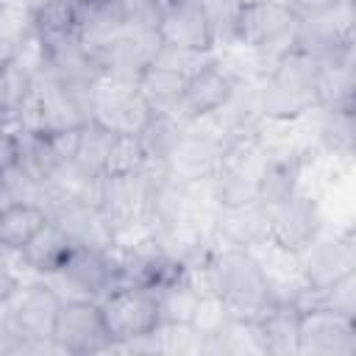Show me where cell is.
I'll use <instances>...</instances> for the list:
<instances>
[{"mask_svg":"<svg viewBox=\"0 0 356 356\" xmlns=\"http://www.w3.org/2000/svg\"><path fill=\"white\" fill-rule=\"evenodd\" d=\"M189 270H200V289L217 295L236 320L256 323L275 303L270 281L250 248H206L200 267Z\"/></svg>","mask_w":356,"mask_h":356,"instance_id":"cell-1","label":"cell"},{"mask_svg":"<svg viewBox=\"0 0 356 356\" xmlns=\"http://www.w3.org/2000/svg\"><path fill=\"white\" fill-rule=\"evenodd\" d=\"M298 22L300 14L286 0H245L236 44L253 50L261 75H267L273 64L295 47Z\"/></svg>","mask_w":356,"mask_h":356,"instance_id":"cell-2","label":"cell"},{"mask_svg":"<svg viewBox=\"0 0 356 356\" xmlns=\"http://www.w3.org/2000/svg\"><path fill=\"white\" fill-rule=\"evenodd\" d=\"M267 150L259 142V134H236L228 136L220 147L217 167L211 175V189L217 206H234L256 197V178L261 170Z\"/></svg>","mask_w":356,"mask_h":356,"instance_id":"cell-3","label":"cell"},{"mask_svg":"<svg viewBox=\"0 0 356 356\" xmlns=\"http://www.w3.org/2000/svg\"><path fill=\"white\" fill-rule=\"evenodd\" d=\"M97 303H100L111 345L145 337L161 323V317H159V289H153V286L117 284Z\"/></svg>","mask_w":356,"mask_h":356,"instance_id":"cell-4","label":"cell"},{"mask_svg":"<svg viewBox=\"0 0 356 356\" xmlns=\"http://www.w3.org/2000/svg\"><path fill=\"white\" fill-rule=\"evenodd\" d=\"M295 50H300V53H306L317 61H334V58L353 56L350 3L339 0L331 8L300 17L298 33H295Z\"/></svg>","mask_w":356,"mask_h":356,"instance_id":"cell-5","label":"cell"},{"mask_svg":"<svg viewBox=\"0 0 356 356\" xmlns=\"http://www.w3.org/2000/svg\"><path fill=\"white\" fill-rule=\"evenodd\" d=\"M53 342L58 345L61 353H75V356L108 350L111 337L106 331L100 303L89 298L61 300L56 328H53Z\"/></svg>","mask_w":356,"mask_h":356,"instance_id":"cell-6","label":"cell"},{"mask_svg":"<svg viewBox=\"0 0 356 356\" xmlns=\"http://www.w3.org/2000/svg\"><path fill=\"white\" fill-rule=\"evenodd\" d=\"M150 106L142 100L134 83L117 78H97L92 92V111L89 120L108 128L111 134H139L142 125L150 120Z\"/></svg>","mask_w":356,"mask_h":356,"instance_id":"cell-7","label":"cell"},{"mask_svg":"<svg viewBox=\"0 0 356 356\" xmlns=\"http://www.w3.org/2000/svg\"><path fill=\"white\" fill-rule=\"evenodd\" d=\"M56 278L72 289V298L100 300L120 284V261L111 245L108 248L75 245L72 256L56 273Z\"/></svg>","mask_w":356,"mask_h":356,"instance_id":"cell-8","label":"cell"},{"mask_svg":"<svg viewBox=\"0 0 356 356\" xmlns=\"http://www.w3.org/2000/svg\"><path fill=\"white\" fill-rule=\"evenodd\" d=\"M236 89H239V81L214 58L206 67H200L195 75L186 78L184 97H181L178 108L172 111V117L184 125L211 117L236 95Z\"/></svg>","mask_w":356,"mask_h":356,"instance_id":"cell-9","label":"cell"},{"mask_svg":"<svg viewBox=\"0 0 356 356\" xmlns=\"http://www.w3.org/2000/svg\"><path fill=\"white\" fill-rule=\"evenodd\" d=\"M298 256L309 289H325L339 278L356 273V242L350 231L334 236H317Z\"/></svg>","mask_w":356,"mask_h":356,"instance_id":"cell-10","label":"cell"},{"mask_svg":"<svg viewBox=\"0 0 356 356\" xmlns=\"http://www.w3.org/2000/svg\"><path fill=\"white\" fill-rule=\"evenodd\" d=\"M356 353V320L309 309L300 312L298 356H353Z\"/></svg>","mask_w":356,"mask_h":356,"instance_id":"cell-11","label":"cell"},{"mask_svg":"<svg viewBox=\"0 0 356 356\" xmlns=\"http://www.w3.org/2000/svg\"><path fill=\"white\" fill-rule=\"evenodd\" d=\"M320 231H323V211L312 195H303L298 189L292 197L273 206L267 239L275 242L278 248L300 253L306 245H312L320 236Z\"/></svg>","mask_w":356,"mask_h":356,"instance_id":"cell-12","label":"cell"},{"mask_svg":"<svg viewBox=\"0 0 356 356\" xmlns=\"http://www.w3.org/2000/svg\"><path fill=\"white\" fill-rule=\"evenodd\" d=\"M14 339H53L61 298L47 284H19L8 295Z\"/></svg>","mask_w":356,"mask_h":356,"instance_id":"cell-13","label":"cell"},{"mask_svg":"<svg viewBox=\"0 0 356 356\" xmlns=\"http://www.w3.org/2000/svg\"><path fill=\"white\" fill-rule=\"evenodd\" d=\"M125 31L122 0H81L75 3V39L86 56L100 64V56Z\"/></svg>","mask_w":356,"mask_h":356,"instance_id":"cell-14","label":"cell"},{"mask_svg":"<svg viewBox=\"0 0 356 356\" xmlns=\"http://www.w3.org/2000/svg\"><path fill=\"white\" fill-rule=\"evenodd\" d=\"M220 147H222V142L214 131H195L192 125H184V136L178 139L175 150L170 153L164 172L175 175L178 181H186V184L211 181Z\"/></svg>","mask_w":356,"mask_h":356,"instance_id":"cell-15","label":"cell"},{"mask_svg":"<svg viewBox=\"0 0 356 356\" xmlns=\"http://www.w3.org/2000/svg\"><path fill=\"white\" fill-rule=\"evenodd\" d=\"M270 217H273V206H267L259 197L234 206H217L214 236L222 239V245L253 248L270 236Z\"/></svg>","mask_w":356,"mask_h":356,"instance_id":"cell-16","label":"cell"},{"mask_svg":"<svg viewBox=\"0 0 356 356\" xmlns=\"http://www.w3.org/2000/svg\"><path fill=\"white\" fill-rule=\"evenodd\" d=\"M159 47H161V39L156 31H142V28L125 25L120 39L100 56V70L106 78L134 83L139 78V72L153 64Z\"/></svg>","mask_w":356,"mask_h":356,"instance_id":"cell-17","label":"cell"},{"mask_svg":"<svg viewBox=\"0 0 356 356\" xmlns=\"http://www.w3.org/2000/svg\"><path fill=\"white\" fill-rule=\"evenodd\" d=\"M161 44L184 50H217L200 0H172L156 28Z\"/></svg>","mask_w":356,"mask_h":356,"instance_id":"cell-18","label":"cell"},{"mask_svg":"<svg viewBox=\"0 0 356 356\" xmlns=\"http://www.w3.org/2000/svg\"><path fill=\"white\" fill-rule=\"evenodd\" d=\"M306 167V153L298 150H275L267 153L256 178V197L267 206H278L300 189V175Z\"/></svg>","mask_w":356,"mask_h":356,"instance_id":"cell-19","label":"cell"},{"mask_svg":"<svg viewBox=\"0 0 356 356\" xmlns=\"http://www.w3.org/2000/svg\"><path fill=\"white\" fill-rule=\"evenodd\" d=\"M72 250H75V239L56 220L47 217V222L22 245L19 261L39 275H56L67 264Z\"/></svg>","mask_w":356,"mask_h":356,"instance_id":"cell-20","label":"cell"},{"mask_svg":"<svg viewBox=\"0 0 356 356\" xmlns=\"http://www.w3.org/2000/svg\"><path fill=\"white\" fill-rule=\"evenodd\" d=\"M259 342L264 353L273 356H298V334H300V312L289 303H273L256 320Z\"/></svg>","mask_w":356,"mask_h":356,"instance_id":"cell-21","label":"cell"},{"mask_svg":"<svg viewBox=\"0 0 356 356\" xmlns=\"http://www.w3.org/2000/svg\"><path fill=\"white\" fill-rule=\"evenodd\" d=\"M314 95L325 111H353V56L320 61Z\"/></svg>","mask_w":356,"mask_h":356,"instance_id":"cell-22","label":"cell"},{"mask_svg":"<svg viewBox=\"0 0 356 356\" xmlns=\"http://www.w3.org/2000/svg\"><path fill=\"white\" fill-rule=\"evenodd\" d=\"M136 92L142 95V100L150 106V111L156 114H172L184 97L186 89V78L181 72H172L167 67L150 64L139 72V78L134 81Z\"/></svg>","mask_w":356,"mask_h":356,"instance_id":"cell-23","label":"cell"},{"mask_svg":"<svg viewBox=\"0 0 356 356\" xmlns=\"http://www.w3.org/2000/svg\"><path fill=\"white\" fill-rule=\"evenodd\" d=\"M317 67H320V61L317 58H312V56H306V53H300V50H289V53H284L275 64H273V70L267 72L278 86H284L286 92H292V95H298L300 100H306L309 106H317V95H314V86H317Z\"/></svg>","mask_w":356,"mask_h":356,"instance_id":"cell-24","label":"cell"},{"mask_svg":"<svg viewBox=\"0 0 356 356\" xmlns=\"http://www.w3.org/2000/svg\"><path fill=\"white\" fill-rule=\"evenodd\" d=\"M181 136H184V122H178L172 114H156L153 111L150 120L136 134V139H139V145L145 150L147 167L164 170V164H167V159L175 150Z\"/></svg>","mask_w":356,"mask_h":356,"instance_id":"cell-25","label":"cell"},{"mask_svg":"<svg viewBox=\"0 0 356 356\" xmlns=\"http://www.w3.org/2000/svg\"><path fill=\"white\" fill-rule=\"evenodd\" d=\"M200 284L195 281V273L186 270L181 278L164 284L159 289V317L161 323H192L195 309L200 303Z\"/></svg>","mask_w":356,"mask_h":356,"instance_id":"cell-26","label":"cell"},{"mask_svg":"<svg viewBox=\"0 0 356 356\" xmlns=\"http://www.w3.org/2000/svg\"><path fill=\"white\" fill-rule=\"evenodd\" d=\"M47 222V209L36 203H11L0 211V245L22 250V245Z\"/></svg>","mask_w":356,"mask_h":356,"instance_id":"cell-27","label":"cell"},{"mask_svg":"<svg viewBox=\"0 0 356 356\" xmlns=\"http://www.w3.org/2000/svg\"><path fill=\"white\" fill-rule=\"evenodd\" d=\"M111 139H114V134L108 128H103V125H97L92 120L83 122L81 134H78V147H75V156H72L70 164L86 178H103Z\"/></svg>","mask_w":356,"mask_h":356,"instance_id":"cell-28","label":"cell"},{"mask_svg":"<svg viewBox=\"0 0 356 356\" xmlns=\"http://www.w3.org/2000/svg\"><path fill=\"white\" fill-rule=\"evenodd\" d=\"M31 28L36 39H61L75 33V0H42L31 8Z\"/></svg>","mask_w":356,"mask_h":356,"instance_id":"cell-29","label":"cell"},{"mask_svg":"<svg viewBox=\"0 0 356 356\" xmlns=\"http://www.w3.org/2000/svg\"><path fill=\"white\" fill-rule=\"evenodd\" d=\"M320 111L323 114H320V122H317V145L328 156L348 159L353 153V139H356L353 111H325V108H320Z\"/></svg>","mask_w":356,"mask_h":356,"instance_id":"cell-30","label":"cell"},{"mask_svg":"<svg viewBox=\"0 0 356 356\" xmlns=\"http://www.w3.org/2000/svg\"><path fill=\"white\" fill-rule=\"evenodd\" d=\"M245 0H200V8L206 14L214 47H236L239 36V17H242Z\"/></svg>","mask_w":356,"mask_h":356,"instance_id":"cell-31","label":"cell"},{"mask_svg":"<svg viewBox=\"0 0 356 356\" xmlns=\"http://www.w3.org/2000/svg\"><path fill=\"white\" fill-rule=\"evenodd\" d=\"M145 167H147V159H145V150H142L136 134H114L103 175H128V172H139Z\"/></svg>","mask_w":356,"mask_h":356,"instance_id":"cell-32","label":"cell"},{"mask_svg":"<svg viewBox=\"0 0 356 356\" xmlns=\"http://www.w3.org/2000/svg\"><path fill=\"white\" fill-rule=\"evenodd\" d=\"M214 58H217V50H184V47L161 44L156 58H153V64L167 67L172 72H181L184 78H189V75H195L200 67H206Z\"/></svg>","mask_w":356,"mask_h":356,"instance_id":"cell-33","label":"cell"},{"mask_svg":"<svg viewBox=\"0 0 356 356\" xmlns=\"http://www.w3.org/2000/svg\"><path fill=\"white\" fill-rule=\"evenodd\" d=\"M228 320H231V312L225 309V303H222L217 295L203 292V295H200V303H197V309H195V317H192L195 331H197L200 337H214V334H220V331L228 325Z\"/></svg>","mask_w":356,"mask_h":356,"instance_id":"cell-34","label":"cell"},{"mask_svg":"<svg viewBox=\"0 0 356 356\" xmlns=\"http://www.w3.org/2000/svg\"><path fill=\"white\" fill-rule=\"evenodd\" d=\"M122 8H125V25L128 28L156 31L167 6L161 0H122Z\"/></svg>","mask_w":356,"mask_h":356,"instance_id":"cell-35","label":"cell"},{"mask_svg":"<svg viewBox=\"0 0 356 356\" xmlns=\"http://www.w3.org/2000/svg\"><path fill=\"white\" fill-rule=\"evenodd\" d=\"M6 253H8V248H3L0 245V300H6L22 281H19V275H17V270L6 261Z\"/></svg>","mask_w":356,"mask_h":356,"instance_id":"cell-36","label":"cell"},{"mask_svg":"<svg viewBox=\"0 0 356 356\" xmlns=\"http://www.w3.org/2000/svg\"><path fill=\"white\" fill-rule=\"evenodd\" d=\"M300 17H306V14H314V11H323V8H331V6H337L339 0H286Z\"/></svg>","mask_w":356,"mask_h":356,"instance_id":"cell-37","label":"cell"},{"mask_svg":"<svg viewBox=\"0 0 356 356\" xmlns=\"http://www.w3.org/2000/svg\"><path fill=\"white\" fill-rule=\"evenodd\" d=\"M11 117V95H8V75L0 70V120Z\"/></svg>","mask_w":356,"mask_h":356,"instance_id":"cell-38","label":"cell"},{"mask_svg":"<svg viewBox=\"0 0 356 356\" xmlns=\"http://www.w3.org/2000/svg\"><path fill=\"white\" fill-rule=\"evenodd\" d=\"M161 3H164V6H170V3H172V0H161Z\"/></svg>","mask_w":356,"mask_h":356,"instance_id":"cell-39","label":"cell"},{"mask_svg":"<svg viewBox=\"0 0 356 356\" xmlns=\"http://www.w3.org/2000/svg\"><path fill=\"white\" fill-rule=\"evenodd\" d=\"M75 3H81V0H75Z\"/></svg>","mask_w":356,"mask_h":356,"instance_id":"cell-40","label":"cell"}]
</instances>
